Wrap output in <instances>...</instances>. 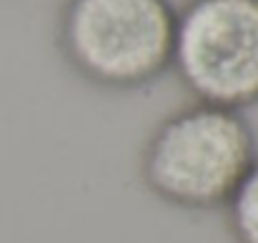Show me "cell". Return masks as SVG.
Listing matches in <instances>:
<instances>
[{
    "instance_id": "2",
    "label": "cell",
    "mask_w": 258,
    "mask_h": 243,
    "mask_svg": "<svg viewBox=\"0 0 258 243\" xmlns=\"http://www.w3.org/2000/svg\"><path fill=\"white\" fill-rule=\"evenodd\" d=\"M175 5L171 0H66L58 48L83 81L138 90L171 71Z\"/></svg>"
},
{
    "instance_id": "4",
    "label": "cell",
    "mask_w": 258,
    "mask_h": 243,
    "mask_svg": "<svg viewBox=\"0 0 258 243\" xmlns=\"http://www.w3.org/2000/svg\"><path fill=\"white\" fill-rule=\"evenodd\" d=\"M233 243H258V161L223 208Z\"/></svg>"
},
{
    "instance_id": "1",
    "label": "cell",
    "mask_w": 258,
    "mask_h": 243,
    "mask_svg": "<svg viewBox=\"0 0 258 243\" xmlns=\"http://www.w3.org/2000/svg\"><path fill=\"white\" fill-rule=\"evenodd\" d=\"M258 161V133L243 110L190 100L163 115L141 151V180L178 211H223Z\"/></svg>"
},
{
    "instance_id": "3",
    "label": "cell",
    "mask_w": 258,
    "mask_h": 243,
    "mask_svg": "<svg viewBox=\"0 0 258 243\" xmlns=\"http://www.w3.org/2000/svg\"><path fill=\"white\" fill-rule=\"evenodd\" d=\"M171 71L193 100L258 105V0H185L175 8Z\"/></svg>"
}]
</instances>
